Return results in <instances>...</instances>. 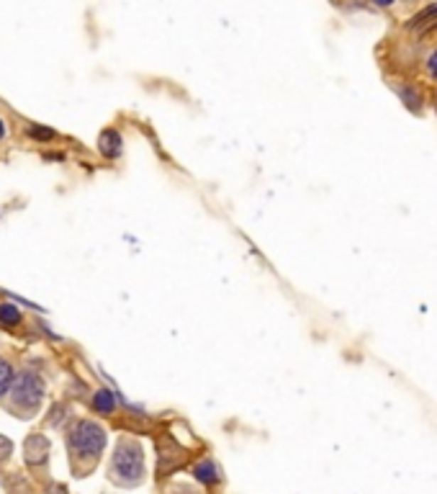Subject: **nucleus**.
Wrapping results in <instances>:
<instances>
[{
    "mask_svg": "<svg viewBox=\"0 0 437 494\" xmlns=\"http://www.w3.org/2000/svg\"><path fill=\"white\" fill-rule=\"evenodd\" d=\"M111 479L122 487H136L144 481V451L136 440H119L114 458H111Z\"/></svg>",
    "mask_w": 437,
    "mask_h": 494,
    "instance_id": "1",
    "label": "nucleus"
},
{
    "mask_svg": "<svg viewBox=\"0 0 437 494\" xmlns=\"http://www.w3.org/2000/svg\"><path fill=\"white\" fill-rule=\"evenodd\" d=\"M68 446L70 453L77 456V458L98 461V456L106 448V430L93 420L75 422V427L68 433Z\"/></svg>",
    "mask_w": 437,
    "mask_h": 494,
    "instance_id": "2",
    "label": "nucleus"
},
{
    "mask_svg": "<svg viewBox=\"0 0 437 494\" xmlns=\"http://www.w3.org/2000/svg\"><path fill=\"white\" fill-rule=\"evenodd\" d=\"M11 399L21 409H36L44 399V381H41L39 373L26 371L16 376L14 386H11Z\"/></svg>",
    "mask_w": 437,
    "mask_h": 494,
    "instance_id": "3",
    "label": "nucleus"
},
{
    "mask_svg": "<svg viewBox=\"0 0 437 494\" xmlns=\"http://www.w3.org/2000/svg\"><path fill=\"white\" fill-rule=\"evenodd\" d=\"M23 453H26L28 466H44L49 458V440L39 433L28 435L26 443H23Z\"/></svg>",
    "mask_w": 437,
    "mask_h": 494,
    "instance_id": "4",
    "label": "nucleus"
},
{
    "mask_svg": "<svg viewBox=\"0 0 437 494\" xmlns=\"http://www.w3.org/2000/svg\"><path fill=\"white\" fill-rule=\"evenodd\" d=\"M98 149H101V155L108 157V160L119 157L122 155V134H119L116 129L101 131V136H98Z\"/></svg>",
    "mask_w": 437,
    "mask_h": 494,
    "instance_id": "5",
    "label": "nucleus"
},
{
    "mask_svg": "<svg viewBox=\"0 0 437 494\" xmlns=\"http://www.w3.org/2000/svg\"><path fill=\"white\" fill-rule=\"evenodd\" d=\"M396 93H399V98L404 101V106L409 111H422V93H419L414 85H396Z\"/></svg>",
    "mask_w": 437,
    "mask_h": 494,
    "instance_id": "6",
    "label": "nucleus"
},
{
    "mask_svg": "<svg viewBox=\"0 0 437 494\" xmlns=\"http://www.w3.org/2000/svg\"><path fill=\"white\" fill-rule=\"evenodd\" d=\"M193 476L198 481H203V484H216V481L222 479V476H219V468H216V463H214V461H209V458H203L201 463H195Z\"/></svg>",
    "mask_w": 437,
    "mask_h": 494,
    "instance_id": "7",
    "label": "nucleus"
},
{
    "mask_svg": "<svg viewBox=\"0 0 437 494\" xmlns=\"http://www.w3.org/2000/svg\"><path fill=\"white\" fill-rule=\"evenodd\" d=\"M93 407H95V412L111 414L116 409V394L111 392V389H98V392L93 394Z\"/></svg>",
    "mask_w": 437,
    "mask_h": 494,
    "instance_id": "8",
    "label": "nucleus"
},
{
    "mask_svg": "<svg viewBox=\"0 0 437 494\" xmlns=\"http://www.w3.org/2000/svg\"><path fill=\"white\" fill-rule=\"evenodd\" d=\"M432 23H437V3L422 8V11L409 21V28H427V26H432Z\"/></svg>",
    "mask_w": 437,
    "mask_h": 494,
    "instance_id": "9",
    "label": "nucleus"
},
{
    "mask_svg": "<svg viewBox=\"0 0 437 494\" xmlns=\"http://www.w3.org/2000/svg\"><path fill=\"white\" fill-rule=\"evenodd\" d=\"M16 376H14V366L8 363L6 358H0V397L6 392H11V386H14Z\"/></svg>",
    "mask_w": 437,
    "mask_h": 494,
    "instance_id": "10",
    "label": "nucleus"
},
{
    "mask_svg": "<svg viewBox=\"0 0 437 494\" xmlns=\"http://www.w3.org/2000/svg\"><path fill=\"white\" fill-rule=\"evenodd\" d=\"M21 322V309L16 304H0V325L16 327Z\"/></svg>",
    "mask_w": 437,
    "mask_h": 494,
    "instance_id": "11",
    "label": "nucleus"
},
{
    "mask_svg": "<svg viewBox=\"0 0 437 494\" xmlns=\"http://www.w3.org/2000/svg\"><path fill=\"white\" fill-rule=\"evenodd\" d=\"M28 134L36 136V139H54L52 129H44V127H28Z\"/></svg>",
    "mask_w": 437,
    "mask_h": 494,
    "instance_id": "12",
    "label": "nucleus"
},
{
    "mask_svg": "<svg viewBox=\"0 0 437 494\" xmlns=\"http://www.w3.org/2000/svg\"><path fill=\"white\" fill-rule=\"evenodd\" d=\"M11 453H14V443H11L8 438H3V435H0V463H3V461H6Z\"/></svg>",
    "mask_w": 437,
    "mask_h": 494,
    "instance_id": "13",
    "label": "nucleus"
},
{
    "mask_svg": "<svg viewBox=\"0 0 437 494\" xmlns=\"http://www.w3.org/2000/svg\"><path fill=\"white\" fill-rule=\"evenodd\" d=\"M424 65H427V75L437 80V49L432 52L430 57H427V62H424Z\"/></svg>",
    "mask_w": 437,
    "mask_h": 494,
    "instance_id": "14",
    "label": "nucleus"
},
{
    "mask_svg": "<svg viewBox=\"0 0 437 494\" xmlns=\"http://www.w3.org/2000/svg\"><path fill=\"white\" fill-rule=\"evenodd\" d=\"M175 494H195L193 489H188V487H178V492Z\"/></svg>",
    "mask_w": 437,
    "mask_h": 494,
    "instance_id": "15",
    "label": "nucleus"
},
{
    "mask_svg": "<svg viewBox=\"0 0 437 494\" xmlns=\"http://www.w3.org/2000/svg\"><path fill=\"white\" fill-rule=\"evenodd\" d=\"M49 494H65V487H52L49 489Z\"/></svg>",
    "mask_w": 437,
    "mask_h": 494,
    "instance_id": "16",
    "label": "nucleus"
},
{
    "mask_svg": "<svg viewBox=\"0 0 437 494\" xmlns=\"http://www.w3.org/2000/svg\"><path fill=\"white\" fill-rule=\"evenodd\" d=\"M6 136V124H3V119H0V139Z\"/></svg>",
    "mask_w": 437,
    "mask_h": 494,
    "instance_id": "17",
    "label": "nucleus"
}]
</instances>
